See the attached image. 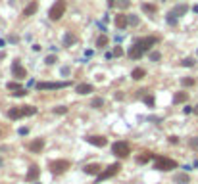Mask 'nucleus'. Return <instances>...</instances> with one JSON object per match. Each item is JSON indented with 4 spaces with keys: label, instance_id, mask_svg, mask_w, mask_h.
Segmentation results:
<instances>
[{
    "label": "nucleus",
    "instance_id": "c756f323",
    "mask_svg": "<svg viewBox=\"0 0 198 184\" xmlns=\"http://www.w3.org/2000/svg\"><path fill=\"white\" fill-rule=\"evenodd\" d=\"M6 88H8V90H14V92H19V90H23V88H21V85H19L18 81H12V83H8V85H6Z\"/></svg>",
    "mask_w": 198,
    "mask_h": 184
},
{
    "label": "nucleus",
    "instance_id": "4468645a",
    "mask_svg": "<svg viewBox=\"0 0 198 184\" xmlns=\"http://www.w3.org/2000/svg\"><path fill=\"white\" fill-rule=\"evenodd\" d=\"M44 144H46L44 138H35V140L29 144V150L33 151V154H40V151L44 150Z\"/></svg>",
    "mask_w": 198,
    "mask_h": 184
},
{
    "label": "nucleus",
    "instance_id": "39448f33",
    "mask_svg": "<svg viewBox=\"0 0 198 184\" xmlns=\"http://www.w3.org/2000/svg\"><path fill=\"white\" fill-rule=\"evenodd\" d=\"M158 36H154V35H148V36H142V39H139V40H135V44H139L140 48H142L144 52H148L150 48H154L156 44H158Z\"/></svg>",
    "mask_w": 198,
    "mask_h": 184
},
{
    "label": "nucleus",
    "instance_id": "a878e982",
    "mask_svg": "<svg viewBox=\"0 0 198 184\" xmlns=\"http://www.w3.org/2000/svg\"><path fill=\"white\" fill-rule=\"evenodd\" d=\"M104 104H106V100L100 98V96H96V98H92V100H91V106H92V108H96V109L104 108Z\"/></svg>",
    "mask_w": 198,
    "mask_h": 184
},
{
    "label": "nucleus",
    "instance_id": "a211bd4d",
    "mask_svg": "<svg viewBox=\"0 0 198 184\" xmlns=\"http://www.w3.org/2000/svg\"><path fill=\"white\" fill-rule=\"evenodd\" d=\"M21 117H25V115H23V109H21V106H19V108H10V109H8V119L18 121V119H21Z\"/></svg>",
    "mask_w": 198,
    "mask_h": 184
},
{
    "label": "nucleus",
    "instance_id": "a19ab883",
    "mask_svg": "<svg viewBox=\"0 0 198 184\" xmlns=\"http://www.w3.org/2000/svg\"><path fill=\"white\" fill-rule=\"evenodd\" d=\"M183 111L189 115V113H192V108H190V106H185V108H183Z\"/></svg>",
    "mask_w": 198,
    "mask_h": 184
},
{
    "label": "nucleus",
    "instance_id": "393cba45",
    "mask_svg": "<svg viewBox=\"0 0 198 184\" xmlns=\"http://www.w3.org/2000/svg\"><path fill=\"white\" fill-rule=\"evenodd\" d=\"M152 157H156V155H154V154H150V151H144L142 155H139V157H137V163L144 165V163H148L150 159H152Z\"/></svg>",
    "mask_w": 198,
    "mask_h": 184
},
{
    "label": "nucleus",
    "instance_id": "49530a36",
    "mask_svg": "<svg viewBox=\"0 0 198 184\" xmlns=\"http://www.w3.org/2000/svg\"><path fill=\"white\" fill-rule=\"evenodd\" d=\"M192 12H194V14H198V4H196L194 8H192Z\"/></svg>",
    "mask_w": 198,
    "mask_h": 184
},
{
    "label": "nucleus",
    "instance_id": "79ce46f5",
    "mask_svg": "<svg viewBox=\"0 0 198 184\" xmlns=\"http://www.w3.org/2000/svg\"><path fill=\"white\" fill-rule=\"evenodd\" d=\"M62 75H69V67H62Z\"/></svg>",
    "mask_w": 198,
    "mask_h": 184
},
{
    "label": "nucleus",
    "instance_id": "aec40b11",
    "mask_svg": "<svg viewBox=\"0 0 198 184\" xmlns=\"http://www.w3.org/2000/svg\"><path fill=\"white\" fill-rule=\"evenodd\" d=\"M187 100H189V94L185 90H179V92L173 94V104H185Z\"/></svg>",
    "mask_w": 198,
    "mask_h": 184
},
{
    "label": "nucleus",
    "instance_id": "423d86ee",
    "mask_svg": "<svg viewBox=\"0 0 198 184\" xmlns=\"http://www.w3.org/2000/svg\"><path fill=\"white\" fill-rule=\"evenodd\" d=\"M71 86L69 81H62V83H37V90H60V88Z\"/></svg>",
    "mask_w": 198,
    "mask_h": 184
},
{
    "label": "nucleus",
    "instance_id": "473e14b6",
    "mask_svg": "<svg viewBox=\"0 0 198 184\" xmlns=\"http://www.w3.org/2000/svg\"><path fill=\"white\" fill-rule=\"evenodd\" d=\"M56 61H58V58H56L54 54H50V56H46V58H44V64H46V65H54Z\"/></svg>",
    "mask_w": 198,
    "mask_h": 184
},
{
    "label": "nucleus",
    "instance_id": "b1692460",
    "mask_svg": "<svg viewBox=\"0 0 198 184\" xmlns=\"http://www.w3.org/2000/svg\"><path fill=\"white\" fill-rule=\"evenodd\" d=\"M77 42V36L73 33H65V39H64V46L67 48V46H73Z\"/></svg>",
    "mask_w": 198,
    "mask_h": 184
},
{
    "label": "nucleus",
    "instance_id": "0eeeda50",
    "mask_svg": "<svg viewBox=\"0 0 198 184\" xmlns=\"http://www.w3.org/2000/svg\"><path fill=\"white\" fill-rule=\"evenodd\" d=\"M12 75L18 79V81H23V79L27 77V69L21 65V61H19V60H14V64H12Z\"/></svg>",
    "mask_w": 198,
    "mask_h": 184
},
{
    "label": "nucleus",
    "instance_id": "ddd939ff",
    "mask_svg": "<svg viewBox=\"0 0 198 184\" xmlns=\"http://www.w3.org/2000/svg\"><path fill=\"white\" fill-rule=\"evenodd\" d=\"M75 92L81 94V96H87V94H92V92H94V86L88 85V83H79V85L75 86Z\"/></svg>",
    "mask_w": 198,
    "mask_h": 184
},
{
    "label": "nucleus",
    "instance_id": "cd10ccee",
    "mask_svg": "<svg viewBox=\"0 0 198 184\" xmlns=\"http://www.w3.org/2000/svg\"><path fill=\"white\" fill-rule=\"evenodd\" d=\"M21 109H23V115H25V117H31V115L37 113V108H35V106H21Z\"/></svg>",
    "mask_w": 198,
    "mask_h": 184
},
{
    "label": "nucleus",
    "instance_id": "f03ea898",
    "mask_svg": "<svg viewBox=\"0 0 198 184\" xmlns=\"http://www.w3.org/2000/svg\"><path fill=\"white\" fill-rule=\"evenodd\" d=\"M154 169L156 171H171V169H177V161L171 159V157H165V155H156L154 157Z\"/></svg>",
    "mask_w": 198,
    "mask_h": 184
},
{
    "label": "nucleus",
    "instance_id": "4be33fe9",
    "mask_svg": "<svg viewBox=\"0 0 198 184\" xmlns=\"http://www.w3.org/2000/svg\"><path fill=\"white\" fill-rule=\"evenodd\" d=\"M140 8H142V12L146 14V15H156V4H150V2H142L140 4Z\"/></svg>",
    "mask_w": 198,
    "mask_h": 184
},
{
    "label": "nucleus",
    "instance_id": "6e6552de",
    "mask_svg": "<svg viewBox=\"0 0 198 184\" xmlns=\"http://www.w3.org/2000/svg\"><path fill=\"white\" fill-rule=\"evenodd\" d=\"M119 171H121V163H112L110 167H106V171H102L100 175H98V180H106V178L117 175Z\"/></svg>",
    "mask_w": 198,
    "mask_h": 184
},
{
    "label": "nucleus",
    "instance_id": "de8ad7c7",
    "mask_svg": "<svg viewBox=\"0 0 198 184\" xmlns=\"http://www.w3.org/2000/svg\"><path fill=\"white\" fill-rule=\"evenodd\" d=\"M4 165V159H2V155H0V167H2Z\"/></svg>",
    "mask_w": 198,
    "mask_h": 184
},
{
    "label": "nucleus",
    "instance_id": "e433bc0d",
    "mask_svg": "<svg viewBox=\"0 0 198 184\" xmlns=\"http://www.w3.org/2000/svg\"><path fill=\"white\" fill-rule=\"evenodd\" d=\"M160 60H161L160 52H150V61H154V64H156V61H160Z\"/></svg>",
    "mask_w": 198,
    "mask_h": 184
},
{
    "label": "nucleus",
    "instance_id": "f8f14e48",
    "mask_svg": "<svg viewBox=\"0 0 198 184\" xmlns=\"http://www.w3.org/2000/svg\"><path fill=\"white\" fill-rule=\"evenodd\" d=\"M87 142L92 146H96V148H104V146H108V140L104 138V136L96 134V136H87Z\"/></svg>",
    "mask_w": 198,
    "mask_h": 184
},
{
    "label": "nucleus",
    "instance_id": "4c0bfd02",
    "mask_svg": "<svg viewBox=\"0 0 198 184\" xmlns=\"http://www.w3.org/2000/svg\"><path fill=\"white\" fill-rule=\"evenodd\" d=\"M144 104H146L148 108H154V96H152V94H148V96H144Z\"/></svg>",
    "mask_w": 198,
    "mask_h": 184
},
{
    "label": "nucleus",
    "instance_id": "7ed1b4c3",
    "mask_svg": "<svg viewBox=\"0 0 198 184\" xmlns=\"http://www.w3.org/2000/svg\"><path fill=\"white\" fill-rule=\"evenodd\" d=\"M112 154L119 157V159H123V157H129V154H131V146H129V142L125 140H117L112 144Z\"/></svg>",
    "mask_w": 198,
    "mask_h": 184
},
{
    "label": "nucleus",
    "instance_id": "37998d69",
    "mask_svg": "<svg viewBox=\"0 0 198 184\" xmlns=\"http://www.w3.org/2000/svg\"><path fill=\"white\" fill-rule=\"evenodd\" d=\"M108 6H110V8H112V6H116V0H108Z\"/></svg>",
    "mask_w": 198,
    "mask_h": 184
},
{
    "label": "nucleus",
    "instance_id": "09e8293b",
    "mask_svg": "<svg viewBox=\"0 0 198 184\" xmlns=\"http://www.w3.org/2000/svg\"><path fill=\"white\" fill-rule=\"evenodd\" d=\"M0 136H2V130H0Z\"/></svg>",
    "mask_w": 198,
    "mask_h": 184
},
{
    "label": "nucleus",
    "instance_id": "c9c22d12",
    "mask_svg": "<svg viewBox=\"0 0 198 184\" xmlns=\"http://www.w3.org/2000/svg\"><path fill=\"white\" fill-rule=\"evenodd\" d=\"M52 111H54L56 115H62V113H67V108H65V106H56Z\"/></svg>",
    "mask_w": 198,
    "mask_h": 184
},
{
    "label": "nucleus",
    "instance_id": "c03bdc74",
    "mask_svg": "<svg viewBox=\"0 0 198 184\" xmlns=\"http://www.w3.org/2000/svg\"><path fill=\"white\" fill-rule=\"evenodd\" d=\"M2 46H6V40H2V39H0V48H2Z\"/></svg>",
    "mask_w": 198,
    "mask_h": 184
},
{
    "label": "nucleus",
    "instance_id": "f704fd0d",
    "mask_svg": "<svg viewBox=\"0 0 198 184\" xmlns=\"http://www.w3.org/2000/svg\"><path fill=\"white\" fill-rule=\"evenodd\" d=\"M194 64H196V61L192 60V58H185V60L181 61V65H183V67H194Z\"/></svg>",
    "mask_w": 198,
    "mask_h": 184
},
{
    "label": "nucleus",
    "instance_id": "2eb2a0df",
    "mask_svg": "<svg viewBox=\"0 0 198 184\" xmlns=\"http://www.w3.org/2000/svg\"><path fill=\"white\" fill-rule=\"evenodd\" d=\"M83 171H85L87 175H96L98 176L102 173V165H100V163H88V165L83 167Z\"/></svg>",
    "mask_w": 198,
    "mask_h": 184
},
{
    "label": "nucleus",
    "instance_id": "bb28decb",
    "mask_svg": "<svg viewBox=\"0 0 198 184\" xmlns=\"http://www.w3.org/2000/svg\"><path fill=\"white\" fill-rule=\"evenodd\" d=\"M127 21H129L131 27H137V25L140 23V17H139L137 14H129V15H127Z\"/></svg>",
    "mask_w": 198,
    "mask_h": 184
},
{
    "label": "nucleus",
    "instance_id": "7c9ffc66",
    "mask_svg": "<svg viewBox=\"0 0 198 184\" xmlns=\"http://www.w3.org/2000/svg\"><path fill=\"white\" fill-rule=\"evenodd\" d=\"M181 85H183V86H194L196 81L192 77H185V79H181Z\"/></svg>",
    "mask_w": 198,
    "mask_h": 184
},
{
    "label": "nucleus",
    "instance_id": "9d476101",
    "mask_svg": "<svg viewBox=\"0 0 198 184\" xmlns=\"http://www.w3.org/2000/svg\"><path fill=\"white\" fill-rule=\"evenodd\" d=\"M113 25H116V29L123 31L125 27H129V21H127V15H125L123 12H119L116 17H113Z\"/></svg>",
    "mask_w": 198,
    "mask_h": 184
},
{
    "label": "nucleus",
    "instance_id": "a18cd8bd",
    "mask_svg": "<svg viewBox=\"0 0 198 184\" xmlns=\"http://www.w3.org/2000/svg\"><path fill=\"white\" fill-rule=\"evenodd\" d=\"M192 111H194V113L198 115V104H196V106H194V108H192Z\"/></svg>",
    "mask_w": 198,
    "mask_h": 184
},
{
    "label": "nucleus",
    "instance_id": "2f4dec72",
    "mask_svg": "<svg viewBox=\"0 0 198 184\" xmlns=\"http://www.w3.org/2000/svg\"><path fill=\"white\" fill-rule=\"evenodd\" d=\"M123 54H125V50L121 48V46H116V48L112 50V56H113V58H121Z\"/></svg>",
    "mask_w": 198,
    "mask_h": 184
},
{
    "label": "nucleus",
    "instance_id": "f257e3e1",
    "mask_svg": "<svg viewBox=\"0 0 198 184\" xmlns=\"http://www.w3.org/2000/svg\"><path fill=\"white\" fill-rule=\"evenodd\" d=\"M65 10H67V2H65V0H56V2L50 6V10H48V17L52 19V21H60V19L64 17Z\"/></svg>",
    "mask_w": 198,
    "mask_h": 184
},
{
    "label": "nucleus",
    "instance_id": "ea45409f",
    "mask_svg": "<svg viewBox=\"0 0 198 184\" xmlns=\"http://www.w3.org/2000/svg\"><path fill=\"white\" fill-rule=\"evenodd\" d=\"M169 144H177V142H179V138H177V136H169Z\"/></svg>",
    "mask_w": 198,
    "mask_h": 184
},
{
    "label": "nucleus",
    "instance_id": "6ab92c4d",
    "mask_svg": "<svg viewBox=\"0 0 198 184\" xmlns=\"http://www.w3.org/2000/svg\"><path fill=\"white\" fill-rule=\"evenodd\" d=\"M144 77H146V69H144V67H135V69L131 71V79H133V81H142Z\"/></svg>",
    "mask_w": 198,
    "mask_h": 184
},
{
    "label": "nucleus",
    "instance_id": "5701e85b",
    "mask_svg": "<svg viewBox=\"0 0 198 184\" xmlns=\"http://www.w3.org/2000/svg\"><path fill=\"white\" fill-rule=\"evenodd\" d=\"M110 44V39H108V35H100L96 39V48H100V50H104L106 46Z\"/></svg>",
    "mask_w": 198,
    "mask_h": 184
},
{
    "label": "nucleus",
    "instance_id": "8fccbe9b",
    "mask_svg": "<svg viewBox=\"0 0 198 184\" xmlns=\"http://www.w3.org/2000/svg\"><path fill=\"white\" fill-rule=\"evenodd\" d=\"M196 54H198V50H196Z\"/></svg>",
    "mask_w": 198,
    "mask_h": 184
},
{
    "label": "nucleus",
    "instance_id": "1a4fd4ad",
    "mask_svg": "<svg viewBox=\"0 0 198 184\" xmlns=\"http://www.w3.org/2000/svg\"><path fill=\"white\" fill-rule=\"evenodd\" d=\"M37 10H39V0H31V2L27 4V6L23 8V12H21V17H31L33 14H37Z\"/></svg>",
    "mask_w": 198,
    "mask_h": 184
},
{
    "label": "nucleus",
    "instance_id": "58836bf2",
    "mask_svg": "<svg viewBox=\"0 0 198 184\" xmlns=\"http://www.w3.org/2000/svg\"><path fill=\"white\" fill-rule=\"evenodd\" d=\"M165 19H168L169 25H175L177 23V17H175V15H171V14H168V17H165Z\"/></svg>",
    "mask_w": 198,
    "mask_h": 184
},
{
    "label": "nucleus",
    "instance_id": "f3484780",
    "mask_svg": "<svg viewBox=\"0 0 198 184\" xmlns=\"http://www.w3.org/2000/svg\"><path fill=\"white\" fill-rule=\"evenodd\" d=\"M187 12H189V6L187 4H177V6H173L171 8V15H175V17H181V15H185Z\"/></svg>",
    "mask_w": 198,
    "mask_h": 184
},
{
    "label": "nucleus",
    "instance_id": "c85d7f7f",
    "mask_svg": "<svg viewBox=\"0 0 198 184\" xmlns=\"http://www.w3.org/2000/svg\"><path fill=\"white\" fill-rule=\"evenodd\" d=\"M116 6L121 10H127V8H131V0H116Z\"/></svg>",
    "mask_w": 198,
    "mask_h": 184
},
{
    "label": "nucleus",
    "instance_id": "9b49d317",
    "mask_svg": "<svg viewBox=\"0 0 198 184\" xmlns=\"http://www.w3.org/2000/svg\"><path fill=\"white\" fill-rule=\"evenodd\" d=\"M144 54H146V52H144L142 48H140V46H139V44H133V46H131V48H129V50H127V56H129V58H131V60H140V58H142Z\"/></svg>",
    "mask_w": 198,
    "mask_h": 184
},
{
    "label": "nucleus",
    "instance_id": "72a5a7b5",
    "mask_svg": "<svg viewBox=\"0 0 198 184\" xmlns=\"http://www.w3.org/2000/svg\"><path fill=\"white\" fill-rule=\"evenodd\" d=\"M189 146H190V150L198 151V136H192V138L189 140Z\"/></svg>",
    "mask_w": 198,
    "mask_h": 184
},
{
    "label": "nucleus",
    "instance_id": "412c9836",
    "mask_svg": "<svg viewBox=\"0 0 198 184\" xmlns=\"http://www.w3.org/2000/svg\"><path fill=\"white\" fill-rule=\"evenodd\" d=\"M173 182L175 184H189L190 182V176L187 175V173H177V175L173 176Z\"/></svg>",
    "mask_w": 198,
    "mask_h": 184
},
{
    "label": "nucleus",
    "instance_id": "dca6fc26",
    "mask_svg": "<svg viewBox=\"0 0 198 184\" xmlns=\"http://www.w3.org/2000/svg\"><path fill=\"white\" fill-rule=\"evenodd\" d=\"M39 175H40V169H39L37 165H31L29 171H27V175H25V180L33 182V180H37V178H39Z\"/></svg>",
    "mask_w": 198,
    "mask_h": 184
},
{
    "label": "nucleus",
    "instance_id": "20e7f679",
    "mask_svg": "<svg viewBox=\"0 0 198 184\" xmlns=\"http://www.w3.org/2000/svg\"><path fill=\"white\" fill-rule=\"evenodd\" d=\"M69 167H71V163L67 161V159H54V161H50L48 169H50L52 175H64Z\"/></svg>",
    "mask_w": 198,
    "mask_h": 184
}]
</instances>
